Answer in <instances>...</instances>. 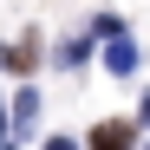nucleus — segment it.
<instances>
[{"instance_id": "nucleus-1", "label": "nucleus", "mask_w": 150, "mask_h": 150, "mask_svg": "<svg viewBox=\"0 0 150 150\" xmlns=\"http://www.w3.org/2000/svg\"><path fill=\"white\" fill-rule=\"evenodd\" d=\"M131 144H137V124L131 117H105L91 131V150H131Z\"/></svg>"}, {"instance_id": "nucleus-2", "label": "nucleus", "mask_w": 150, "mask_h": 150, "mask_svg": "<svg viewBox=\"0 0 150 150\" xmlns=\"http://www.w3.org/2000/svg\"><path fill=\"white\" fill-rule=\"evenodd\" d=\"M33 124H39V91H20V98H13V131L26 137Z\"/></svg>"}, {"instance_id": "nucleus-3", "label": "nucleus", "mask_w": 150, "mask_h": 150, "mask_svg": "<svg viewBox=\"0 0 150 150\" xmlns=\"http://www.w3.org/2000/svg\"><path fill=\"white\" fill-rule=\"evenodd\" d=\"M105 65L117 72V79H124V72H137V46H131V39H111V46H105Z\"/></svg>"}, {"instance_id": "nucleus-4", "label": "nucleus", "mask_w": 150, "mask_h": 150, "mask_svg": "<svg viewBox=\"0 0 150 150\" xmlns=\"http://www.w3.org/2000/svg\"><path fill=\"white\" fill-rule=\"evenodd\" d=\"M85 59H91V39H65V46H59V65H65V72L85 65Z\"/></svg>"}, {"instance_id": "nucleus-5", "label": "nucleus", "mask_w": 150, "mask_h": 150, "mask_svg": "<svg viewBox=\"0 0 150 150\" xmlns=\"http://www.w3.org/2000/svg\"><path fill=\"white\" fill-rule=\"evenodd\" d=\"M46 150H72V137H52V144H46Z\"/></svg>"}, {"instance_id": "nucleus-6", "label": "nucleus", "mask_w": 150, "mask_h": 150, "mask_svg": "<svg viewBox=\"0 0 150 150\" xmlns=\"http://www.w3.org/2000/svg\"><path fill=\"white\" fill-rule=\"evenodd\" d=\"M144 124H150V98H144Z\"/></svg>"}, {"instance_id": "nucleus-7", "label": "nucleus", "mask_w": 150, "mask_h": 150, "mask_svg": "<svg viewBox=\"0 0 150 150\" xmlns=\"http://www.w3.org/2000/svg\"><path fill=\"white\" fill-rule=\"evenodd\" d=\"M144 150H150V144H144Z\"/></svg>"}]
</instances>
